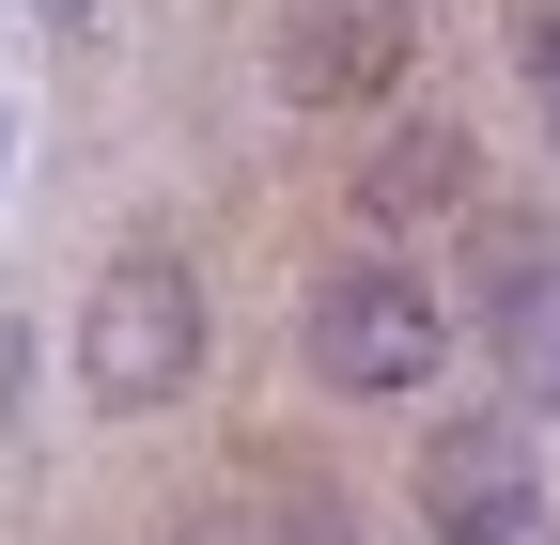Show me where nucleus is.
Segmentation results:
<instances>
[{
    "label": "nucleus",
    "instance_id": "11",
    "mask_svg": "<svg viewBox=\"0 0 560 545\" xmlns=\"http://www.w3.org/2000/svg\"><path fill=\"white\" fill-rule=\"evenodd\" d=\"M0 187H16V94H0Z\"/></svg>",
    "mask_w": 560,
    "mask_h": 545
},
{
    "label": "nucleus",
    "instance_id": "7",
    "mask_svg": "<svg viewBox=\"0 0 560 545\" xmlns=\"http://www.w3.org/2000/svg\"><path fill=\"white\" fill-rule=\"evenodd\" d=\"M265 545H374V530H359V499H327V484H280V499H265Z\"/></svg>",
    "mask_w": 560,
    "mask_h": 545
},
{
    "label": "nucleus",
    "instance_id": "5",
    "mask_svg": "<svg viewBox=\"0 0 560 545\" xmlns=\"http://www.w3.org/2000/svg\"><path fill=\"white\" fill-rule=\"evenodd\" d=\"M529 499H545V467H529L514 421H436V452H420V514H436V530H467V514H529Z\"/></svg>",
    "mask_w": 560,
    "mask_h": 545
},
{
    "label": "nucleus",
    "instance_id": "4",
    "mask_svg": "<svg viewBox=\"0 0 560 545\" xmlns=\"http://www.w3.org/2000/svg\"><path fill=\"white\" fill-rule=\"evenodd\" d=\"M467 219H482V156H467V125L405 109L389 141L359 156V234H467Z\"/></svg>",
    "mask_w": 560,
    "mask_h": 545
},
{
    "label": "nucleus",
    "instance_id": "2",
    "mask_svg": "<svg viewBox=\"0 0 560 545\" xmlns=\"http://www.w3.org/2000/svg\"><path fill=\"white\" fill-rule=\"evenodd\" d=\"M187 374H202V281L172 250H109L79 297V405L94 421H156V405H187Z\"/></svg>",
    "mask_w": 560,
    "mask_h": 545
},
{
    "label": "nucleus",
    "instance_id": "10",
    "mask_svg": "<svg viewBox=\"0 0 560 545\" xmlns=\"http://www.w3.org/2000/svg\"><path fill=\"white\" fill-rule=\"evenodd\" d=\"M16 16H32V32H94L109 0H16Z\"/></svg>",
    "mask_w": 560,
    "mask_h": 545
},
{
    "label": "nucleus",
    "instance_id": "8",
    "mask_svg": "<svg viewBox=\"0 0 560 545\" xmlns=\"http://www.w3.org/2000/svg\"><path fill=\"white\" fill-rule=\"evenodd\" d=\"M436 545H560V514L529 499V514H467V530H436Z\"/></svg>",
    "mask_w": 560,
    "mask_h": 545
},
{
    "label": "nucleus",
    "instance_id": "9",
    "mask_svg": "<svg viewBox=\"0 0 560 545\" xmlns=\"http://www.w3.org/2000/svg\"><path fill=\"white\" fill-rule=\"evenodd\" d=\"M529 79H545V141H560V0H529Z\"/></svg>",
    "mask_w": 560,
    "mask_h": 545
},
{
    "label": "nucleus",
    "instance_id": "1",
    "mask_svg": "<svg viewBox=\"0 0 560 545\" xmlns=\"http://www.w3.org/2000/svg\"><path fill=\"white\" fill-rule=\"evenodd\" d=\"M436 359H452V312H436V281H420V265H389V250H342L327 281L296 297V374L342 390V405H405V390H436Z\"/></svg>",
    "mask_w": 560,
    "mask_h": 545
},
{
    "label": "nucleus",
    "instance_id": "3",
    "mask_svg": "<svg viewBox=\"0 0 560 545\" xmlns=\"http://www.w3.org/2000/svg\"><path fill=\"white\" fill-rule=\"evenodd\" d=\"M420 47V0H280V94L296 109H374Z\"/></svg>",
    "mask_w": 560,
    "mask_h": 545
},
{
    "label": "nucleus",
    "instance_id": "6",
    "mask_svg": "<svg viewBox=\"0 0 560 545\" xmlns=\"http://www.w3.org/2000/svg\"><path fill=\"white\" fill-rule=\"evenodd\" d=\"M499 374L529 421H560V265H529V281L499 297Z\"/></svg>",
    "mask_w": 560,
    "mask_h": 545
}]
</instances>
